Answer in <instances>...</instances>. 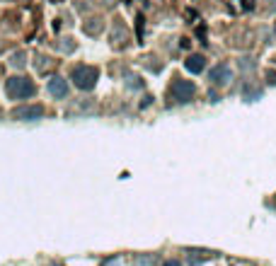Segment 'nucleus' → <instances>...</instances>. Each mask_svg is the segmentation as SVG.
<instances>
[{
	"mask_svg": "<svg viewBox=\"0 0 276 266\" xmlns=\"http://www.w3.org/2000/svg\"><path fill=\"white\" fill-rule=\"evenodd\" d=\"M51 92H54V94H66V85H63L61 80H54V83H51Z\"/></svg>",
	"mask_w": 276,
	"mask_h": 266,
	"instance_id": "nucleus-5",
	"label": "nucleus"
},
{
	"mask_svg": "<svg viewBox=\"0 0 276 266\" xmlns=\"http://www.w3.org/2000/svg\"><path fill=\"white\" fill-rule=\"evenodd\" d=\"M230 80H233L230 65H218V68L211 70V83H213V85H228Z\"/></svg>",
	"mask_w": 276,
	"mask_h": 266,
	"instance_id": "nucleus-2",
	"label": "nucleus"
},
{
	"mask_svg": "<svg viewBox=\"0 0 276 266\" xmlns=\"http://www.w3.org/2000/svg\"><path fill=\"white\" fill-rule=\"evenodd\" d=\"M138 266H153L155 264V257H138Z\"/></svg>",
	"mask_w": 276,
	"mask_h": 266,
	"instance_id": "nucleus-6",
	"label": "nucleus"
},
{
	"mask_svg": "<svg viewBox=\"0 0 276 266\" xmlns=\"http://www.w3.org/2000/svg\"><path fill=\"white\" fill-rule=\"evenodd\" d=\"M204 68H206V59L204 56H192L187 60V70H192V73H201Z\"/></svg>",
	"mask_w": 276,
	"mask_h": 266,
	"instance_id": "nucleus-4",
	"label": "nucleus"
},
{
	"mask_svg": "<svg viewBox=\"0 0 276 266\" xmlns=\"http://www.w3.org/2000/svg\"><path fill=\"white\" fill-rule=\"evenodd\" d=\"M163 266H182V264H179V262H174V259H170V262H165Z\"/></svg>",
	"mask_w": 276,
	"mask_h": 266,
	"instance_id": "nucleus-7",
	"label": "nucleus"
},
{
	"mask_svg": "<svg viewBox=\"0 0 276 266\" xmlns=\"http://www.w3.org/2000/svg\"><path fill=\"white\" fill-rule=\"evenodd\" d=\"M104 266H119V259H111L109 264H104Z\"/></svg>",
	"mask_w": 276,
	"mask_h": 266,
	"instance_id": "nucleus-8",
	"label": "nucleus"
},
{
	"mask_svg": "<svg viewBox=\"0 0 276 266\" xmlns=\"http://www.w3.org/2000/svg\"><path fill=\"white\" fill-rule=\"evenodd\" d=\"M75 78H78V85H80V88H92L97 73H95L92 68H80V70H75Z\"/></svg>",
	"mask_w": 276,
	"mask_h": 266,
	"instance_id": "nucleus-3",
	"label": "nucleus"
},
{
	"mask_svg": "<svg viewBox=\"0 0 276 266\" xmlns=\"http://www.w3.org/2000/svg\"><path fill=\"white\" fill-rule=\"evenodd\" d=\"M172 94L177 97V102H189L194 97V85L189 80H177L172 88Z\"/></svg>",
	"mask_w": 276,
	"mask_h": 266,
	"instance_id": "nucleus-1",
	"label": "nucleus"
}]
</instances>
